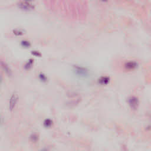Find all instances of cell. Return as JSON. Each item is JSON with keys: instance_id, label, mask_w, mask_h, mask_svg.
Instances as JSON below:
<instances>
[{"instance_id": "cell-1", "label": "cell", "mask_w": 151, "mask_h": 151, "mask_svg": "<svg viewBox=\"0 0 151 151\" xmlns=\"http://www.w3.org/2000/svg\"><path fill=\"white\" fill-rule=\"evenodd\" d=\"M18 6L21 9L25 10V11H30L34 9L35 5L31 1H20L18 3Z\"/></svg>"}, {"instance_id": "cell-2", "label": "cell", "mask_w": 151, "mask_h": 151, "mask_svg": "<svg viewBox=\"0 0 151 151\" xmlns=\"http://www.w3.org/2000/svg\"><path fill=\"white\" fill-rule=\"evenodd\" d=\"M18 100V95L16 92L13 93V94L11 95V98L10 99L9 103V109L11 112H12L13 110L15 109V107L17 105V102Z\"/></svg>"}, {"instance_id": "cell-3", "label": "cell", "mask_w": 151, "mask_h": 151, "mask_svg": "<svg viewBox=\"0 0 151 151\" xmlns=\"http://www.w3.org/2000/svg\"><path fill=\"white\" fill-rule=\"evenodd\" d=\"M128 103L129 106L132 110H136L138 108L139 101L138 98L136 96H131L128 99Z\"/></svg>"}, {"instance_id": "cell-4", "label": "cell", "mask_w": 151, "mask_h": 151, "mask_svg": "<svg viewBox=\"0 0 151 151\" xmlns=\"http://www.w3.org/2000/svg\"><path fill=\"white\" fill-rule=\"evenodd\" d=\"M138 63H136L135 61H128V62H126L125 63V67L126 69L129 70H134L136 69L138 67Z\"/></svg>"}, {"instance_id": "cell-5", "label": "cell", "mask_w": 151, "mask_h": 151, "mask_svg": "<svg viewBox=\"0 0 151 151\" xmlns=\"http://www.w3.org/2000/svg\"><path fill=\"white\" fill-rule=\"evenodd\" d=\"M75 70L76 72L77 73V75H79L80 76H86L88 75V72L85 68L82 67H80V66H76L75 67Z\"/></svg>"}, {"instance_id": "cell-6", "label": "cell", "mask_w": 151, "mask_h": 151, "mask_svg": "<svg viewBox=\"0 0 151 151\" xmlns=\"http://www.w3.org/2000/svg\"><path fill=\"white\" fill-rule=\"evenodd\" d=\"M109 82L110 78L107 76H101L98 79V83L101 85H107Z\"/></svg>"}, {"instance_id": "cell-7", "label": "cell", "mask_w": 151, "mask_h": 151, "mask_svg": "<svg viewBox=\"0 0 151 151\" xmlns=\"http://www.w3.org/2000/svg\"><path fill=\"white\" fill-rule=\"evenodd\" d=\"M1 66H2L3 69L5 71V72H6L7 73H8V75H11V69H10L9 66H8L6 63H4V62H2V63H1Z\"/></svg>"}, {"instance_id": "cell-8", "label": "cell", "mask_w": 151, "mask_h": 151, "mask_svg": "<svg viewBox=\"0 0 151 151\" xmlns=\"http://www.w3.org/2000/svg\"><path fill=\"white\" fill-rule=\"evenodd\" d=\"M43 125L46 127H50L53 125V121L50 119H46V120H44Z\"/></svg>"}, {"instance_id": "cell-9", "label": "cell", "mask_w": 151, "mask_h": 151, "mask_svg": "<svg viewBox=\"0 0 151 151\" xmlns=\"http://www.w3.org/2000/svg\"><path fill=\"white\" fill-rule=\"evenodd\" d=\"M13 33L16 36H22V35L25 34L24 31L22 29H15L13 30Z\"/></svg>"}, {"instance_id": "cell-10", "label": "cell", "mask_w": 151, "mask_h": 151, "mask_svg": "<svg viewBox=\"0 0 151 151\" xmlns=\"http://www.w3.org/2000/svg\"><path fill=\"white\" fill-rule=\"evenodd\" d=\"M21 46L24 47L29 48L31 47V43H30V41H27V40H23V41L21 42Z\"/></svg>"}, {"instance_id": "cell-11", "label": "cell", "mask_w": 151, "mask_h": 151, "mask_svg": "<svg viewBox=\"0 0 151 151\" xmlns=\"http://www.w3.org/2000/svg\"><path fill=\"white\" fill-rule=\"evenodd\" d=\"M33 63H34V60L33 59H30L28 61V62H27V63L25 64V68L27 69H29L32 66H33Z\"/></svg>"}, {"instance_id": "cell-12", "label": "cell", "mask_w": 151, "mask_h": 151, "mask_svg": "<svg viewBox=\"0 0 151 151\" xmlns=\"http://www.w3.org/2000/svg\"><path fill=\"white\" fill-rule=\"evenodd\" d=\"M30 139H31V141L36 142L38 140V136L36 133H33L31 136H30Z\"/></svg>"}, {"instance_id": "cell-13", "label": "cell", "mask_w": 151, "mask_h": 151, "mask_svg": "<svg viewBox=\"0 0 151 151\" xmlns=\"http://www.w3.org/2000/svg\"><path fill=\"white\" fill-rule=\"evenodd\" d=\"M39 78H40V79L41 80V81H43V82H47V77H46V76H45L43 73H40V75H39Z\"/></svg>"}, {"instance_id": "cell-14", "label": "cell", "mask_w": 151, "mask_h": 151, "mask_svg": "<svg viewBox=\"0 0 151 151\" xmlns=\"http://www.w3.org/2000/svg\"><path fill=\"white\" fill-rule=\"evenodd\" d=\"M31 54L33 55V56H36V57H41V53H40V52H39V51H36V50L32 51Z\"/></svg>"}, {"instance_id": "cell-15", "label": "cell", "mask_w": 151, "mask_h": 151, "mask_svg": "<svg viewBox=\"0 0 151 151\" xmlns=\"http://www.w3.org/2000/svg\"><path fill=\"white\" fill-rule=\"evenodd\" d=\"M41 151H48L47 149H43Z\"/></svg>"}, {"instance_id": "cell-16", "label": "cell", "mask_w": 151, "mask_h": 151, "mask_svg": "<svg viewBox=\"0 0 151 151\" xmlns=\"http://www.w3.org/2000/svg\"><path fill=\"white\" fill-rule=\"evenodd\" d=\"M0 123H1V118H0Z\"/></svg>"}]
</instances>
